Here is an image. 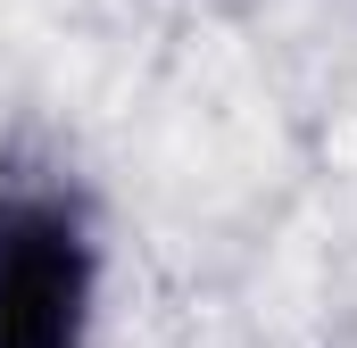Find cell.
I'll list each match as a JSON object with an SVG mask.
<instances>
[{
	"mask_svg": "<svg viewBox=\"0 0 357 348\" xmlns=\"http://www.w3.org/2000/svg\"><path fill=\"white\" fill-rule=\"evenodd\" d=\"M108 232L75 174H0V348H100Z\"/></svg>",
	"mask_w": 357,
	"mask_h": 348,
	"instance_id": "obj_1",
	"label": "cell"
}]
</instances>
